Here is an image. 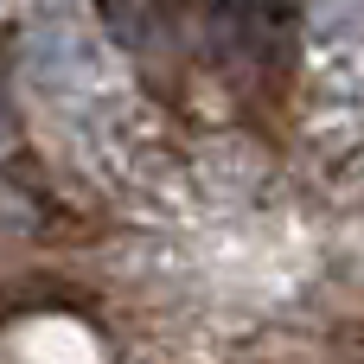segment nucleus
<instances>
[{"instance_id": "f257e3e1", "label": "nucleus", "mask_w": 364, "mask_h": 364, "mask_svg": "<svg viewBox=\"0 0 364 364\" xmlns=\"http://www.w3.org/2000/svg\"><path fill=\"white\" fill-rule=\"evenodd\" d=\"M13 141H19V134H13V115H6V102H0V154H13Z\"/></svg>"}]
</instances>
